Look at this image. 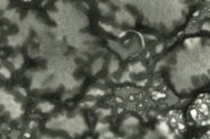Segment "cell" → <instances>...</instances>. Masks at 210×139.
I'll return each mask as SVG.
<instances>
[{
	"label": "cell",
	"instance_id": "6da1fadb",
	"mask_svg": "<svg viewBox=\"0 0 210 139\" xmlns=\"http://www.w3.org/2000/svg\"><path fill=\"white\" fill-rule=\"evenodd\" d=\"M0 73H3V74L5 75L6 77H9L10 76V72L8 71L7 69H1V70H0Z\"/></svg>",
	"mask_w": 210,
	"mask_h": 139
}]
</instances>
